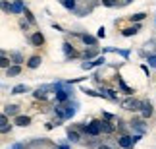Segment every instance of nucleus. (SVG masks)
I'll list each match as a JSON object with an SVG mask.
<instances>
[{
    "instance_id": "35",
    "label": "nucleus",
    "mask_w": 156,
    "mask_h": 149,
    "mask_svg": "<svg viewBox=\"0 0 156 149\" xmlns=\"http://www.w3.org/2000/svg\"><path fill=\"white\" fill-rule=\"evenodd\" d=\"M104 35H106V33H104V27H100V29H98V33H97V37L104 39Z\"/></svg>"
},
{
    "instance_id": "18",
    "label": "nucleus",
    "mask_w": 156,
    "mask_h": 149,
    "mask_svg": "<svg viewBox=\"0 0 156 149\" xmlns=\"http://www.w3.org/2000/svg\"><path fill=\"white\" fill-rule=\"evenodd\" d=\"M139 31H141V25L127 27V29H123V37H131V35H135V33H139Z\"/></svg>"
},
{
    "instance_id": "8",
    "label": "nucleus",
    "mask_w": 156,
    "mask_h": 149,
    "mask_svg": "<svg viewBox=\"0 0 156 149\" xmlns=\"http://www.w3.org/2000/svg\"><path fill=\"white\" fill-rule=\"evenodd\" d=\"M10 6H12V14H16V16L23 14V10H25V4H23V0H14Z\"/></svg>"
},
{
    "instance_id": "23",
    "label": "nucleus",
    "mask_w": 156,
    "mask_h": 149,
    "mask_svg": "<svg viewBox=\"0 0 156 149\" xmlns=\"http://www.w3.org/2000/svg\"><path fill=\"white\" fill-rule=\"evenodd\" d=\"M131 126H133L139 134H145V126H143V122L141 120H135V122H131Z\"/></svg>"
},
{
    "instance_id": "1",
    "label": "nucleus",
    "mask_w": 156,
    "mask_h": 149,
    "mask_svg": "<svg viewBox=\"0 0 156 149\" xmlns=\"http://www.w3.org/2000/svg\"><path fill=\"white\" fill-rule=\"evenodd\" d=\"M52 89H54V95H56V103H66V101H69L71 93H73L71 87H69V83H64V81L54 83Z\"/></svg>"
},
{
    "instance_id": "29",
    "label": "nucleus",
    "mask_w": 156,
    "mask_h": 149,
    "mask_svg": "<svg viewBox=\"0 0 156 149\" xmlns=\"http://www.w3.org/2000/svg\"><path fill=\"white\" fill-rule=\"evenodd\" d=\"M119 87H122V91H125V93H133V89H131V87H127V85H125V83H123V80H119Z\"/></svg>"
},
{
    "instance_id": "30",
    "label": "nucleus",
    "mask_w": 156,
    "mask_h": 149,
    "mask_svg": "<svg viewBox=\"0 0 156 149\" xmlns=\"http://www.w3.org/2000/svg\"><path fill=\"white\" fill-rule=\"evenodd\" d=\"M147 62H148V66H151V68H156V54H151Z\"/></svg>"
},
{
    "instance_id": "24",
    "label": "nucleus",
    "mask_w": 156,
    "mask_h": 149,
    "mask_svg": "<svg viewBox=\"0 0 156 149\" xmlns=\"http://www.w3.org/2000/svg\"><path fill=\"white\" fill-rule=\"evenodd\" d=\"M0 10L12 14V6H10V2H6V0H0Z\"/></svg>"
},
{
    "instance_id": "9",
    "label": "nucleus",
    "mask_w": 156,
    "mask_h": 149,
    "mask_svg": "<svg viewBox=\"0 0 156 149\" xmlns=\"http://www.w3.org/2000/svg\"><path fill=\"white\" fill-rule=\"evenodd\" d=\"M31 45L33 47H43L44 45V35L41 33V31H35L31 35Z\"/></svg>"
},
{
    "instance_id": "19",
    "label": "nucleus",
    "mask_w": 156,
    "mask_h": 149,
    "mask_svg": "<svg viewBox=\"0 0 156 149\" xmlns=\"http://www.w3.org/2000/svg\"><path fill=\"white\" fill-rule=\"evenodd\" d=\"M64 52H66V56H71V58H73V56H77V52L73 50V47H71L69 43H64Z\"/></svg>"
},
{
    "instance_id": "2",
    "label": "nucleus",
    "mask_w": 156,
    "mask_h": 149,
    "mask_svg": "<svg viewBox=\"0 0 156 149\" xmlns=\"http://www.w3.org/2000/svg\"><path fill=\"white\" fill-rule=\"evenodd\" d=\"M75 110H77V103H69V101H66V103H58L56 105V114L62 118V120L71 118L75 114Z\"/></svg>"
},
{
    "instance_id": "25",
    "label": "nucleus",
    "mask_w": 156,
    "mask_h": 149,
    "mask_svg": "<svg viewBox=\"0 0 156 149\" xmlns=\"http://www.w3.org/2000/svg\"><path fill=\"white\" fill-rule=\"evenodd\" d=\"M145 17H147V14H143V12H139V14H133V16L129 17V20H131V21H143Z\"/></svg>"
},
{
    "instance_id": "13",
    "label": "nucleus",
    "mask_w": 156,
    "mask_h": 149,
    "mask_svg": "<svg viewBox=\"0 0 156 149\" xmlns=\"http://www.w3.org/2000/svg\"><path fill=\"white\" fill-rule=\"evenodd\" d=\"M79 39H81V41H83V43H85V45H89V47H94V45H97V39H94L93 35L81 33V35H79Z\"/></svg>"
},
{
    "instance_id": "15",
    "label": "nucleus",
    "mask_w": 156,
    "mask_h": 149,
    "mask_svg": "<svg viewBox=\"0 0 156 149\" xmlns=\"http://www.w3.org/2000/svg\"><path fill=\"white\" fill-rule=\"evenodd\" d=\"M141 112H143V118H151L152 116V105L151 103H143L141 105Z\"/></svg>"
},
{
    "instance_id": "17",
    "label": "nucleus",
    "mask_w": 156,
    "mask_h": 149,
    "mask_svg": "<svg viewBox=\"0 0 156 149\" xmlns=\"http://www.w3.org/2000/svg\"><path fill=\"white\" fill-rule=\"evenodd\" d=\"M8 58H10V62H12V64H20V66H21V62H23L21 52H12V54H10Z\"/></svg>"
},
{
    "instance_id": "38",
    "label": "nucleus",
    "mask_w": 156,
    "mask_h": 149,
    "mask_svg": "<svg viewBox=\"0 0 156 149\" xmlns=\"http://www.w3.org/2000/svg\"><path fill=\"white\" fill-rule=\"evenodd\" d=\"M125 2H131V0H125Z\"/></svg>"
},
{
    "instance_id": "7",
    "label": "nucleus",
    "mask_w": 156,
    "mask_h": 149,
    "mask_svg": "<svg viewBox=\"0 0 156 149\" xmlns=\"http://www.w3.org/2000/svg\"><path fill=\"white\" fill-rule=\"evenodd\" d=\"M118 143H119V147H123V149H131L135 145V141H133V136H122V138L118 140Z\"/></svg>"
},
{
    "instance_id": "34",
    "label": "nucleus",
    "mask_w": 156,
    "mask_h": 149,
    "mask_svg": "<svg viewBox=\"0 0 156 149\" xmlns=\"http://www.w3.org/2000/svg\"><path fill=\"white\" fill-rule=\"evenodd\" d=\"M94 56V50H85V58L89 60V58H93Z\"/></svg>"
},
{
    "instance_id": "3",
    "label": "nucleus",
    "mask_w": 156,
    "mask_h": 149,
    "mask_svg": "<svg viewBox=\"0 0 156 149\" xmlns=\"http://www.w3.org/2000/svg\"><path fill=\"white\" fill-rule=\"evenodd\" d=\"M81 130L85 134H89V136H93V138H97V136L100 134V128H98V124H97V120H93V122H89V124H85V126H81Z\"/></svg>"
},
{
    "instance_id": "21",
    "label": "nucleus",
    "mask_w": 156,
    "mask_h": 149,
    "mask_svg": "<svg viewBox=\"0 0 156 149\" xmlns=\"http://www.w3.org/2000/svg\"><path fill=\"white\" fill-rule=\"evenodd\" d=\"M10 58L8 56H6V54H0V68H2V70H6V68H8L10 66Z\"/></svg>"
},
{
    "instance_id": "22",
    "label": "nucleus",
    "mask_w": 156,
    "mask_h": 149,
    "mask_svg": "<svg viewBox=\"0 0 156 149\" xmlns=\"http://www.w3.org/2000/svg\"><path fill=\"white\" fill-rule=\"evenodd\" d=\"M66 10H75V0H60Z\"/></svg>"
},
{
    "instance_id": "10",
    "label": "nucleus",
    "mask_w": 156,
    "mask_h": 149,
    "mask_svg": "<svg viewBox=\"0 0 156 149\" xmlns=\"http://www.w3.org/2000/svg\"><path fill=\"white\" fill-rule=\"evenodd\" d=\"M14 124H16V126L25 128V126H29V124H31V118L25 116V114H17V116L14 118Z\"/></svg>"
},
{
    "instance_id": "16",
    "label": "nucleus",
    "mask_w": 156,
    "mask_h": 149,
    "mask_svg": "<svg viewBox=\"0 0 156 149\" xmlns=\"http://www.w3.org/2000/svg\"><path fill=\"white\" fill-rule=\"evenodd\" d=\"M27 91H29V87L25 83H20V85L12 87V95H21V93H27Z\"/></svg>"
},
{
    "instance_id": "20",
    "label": "nucleus",
    "mask_w": 156,
    "mask_h": 149,
    "mask_svg": "<svg viewBox=\"0 0 156 149\" xmlns=\"http://www.w3.org/2000/svg\"><path fill=\"white\" fill-rule=\"evenodd\" d=\"M68 138L71 140V141H79L81 140V136H79V132H77V130H68Z\"/></svg>"
},
{
    "instance_id": "32",
    "label": "nucleus",
    "mask_w": 156,
    "mask_h": 149,
    "mask_svg": "<svg viewBox=\"0 0 156 149\" xmlns=\"http://www.w3.org/2000/svg\"><path fill=\"white\" fill-rule=\"evenodd\" d=\"M10 130H12V124L8 122V124H6V126H2V128H0V134H8Z\"/></svg>"
},
{
    "instance_id": "37",
    "label": "nucleus",
    "mask_w": 156,
    "mask_h": 149,
    "mask_svg": "<svg viewBox=\"0 0 156 149\" xmlns=\"http://www.w3.org/2000/svg\"><path fill=\"white\" fill-rule=\"evenodd\" d=\"M98 149H112V147H108V145H100Z\"/></svg>"
},
{
    "instance_id": "5",
    "label": "nucleus",
    "mask_w": 156,
    "mask_h": 149,
    "mask_svg": "<svg viewBox=\"0 0 156 149\" xmlns=\"http://www.w3.org/2000/svg\"><path fill=\"white\" fill-rule=\"evenodd\" d=\"M97 124H98L100 132H104V134H112L114 130H116V128H114V124L110 120H106V118H104V120H97Z\"/></svg>"
},
{
    "instance_id": "33",
    "label": "nucleus",
    "mask_w": 156,
    "mask_h": 149,
    "mask_svg": "<svg viewBox=\"0 0 156 149\" xmlns=\"http://www.w3.org/2000/svg\"><path fill=\"white\" fill-rule=\"evenodd\" d=\"M20 27H21V29H27V27H29V21H25V20H20Z\"/></svg>"
},
{
    "instance_id": "4",
    "label": "nucleus",
    "mask_w": 156,
    "mask_h": 149,
    "mask_svg": "<svg viewBox=\"0 0 156 149\" xmlns=\"http://www.w3.org/2000/svg\"><path fill=\"white\" fill-rule=\"evenodd\" d=\"M50 89H52V85H43V87H39V89H35V91H33V97L35 99H41V101H46Z\"/></svg>"
},
{
    "instance_id": "36",
    "label": "nucleus",
    "mask_w": 156,
    "mask_h": 149,
    "mask_svg": "<svg viewBox=\"0 0 156 149\" xmlns=\"http://www.w3.org/2000/svg\"><path fill=\"white\" fill-rule=\"evenodd\" d=\"M56 149H69V145H68V143H62V145H58Z\"/></svg>"
},
{
    "instance_id": "12",
    "label": "nucleus",
    "mask_w": 156,
    "mask_h": 149,
    "mask_svg": "<svg viewBox=\"0 0 156 149\" xmlns=\"http://www.w3.org/2000/svg\"><path fill=\"white\" fill-rule=\"evenodd\" d=\"M4 114L6 116H17L20 114V106L17 105H6L4 106Z\"/></svg>"
},
{
    "instance_id": "26",
    "label": "nucleus",
    "mask_w": 156,
    "mask_h": 149,
    "mask_svg": "<svg viewBox=\"0 0 156 149\" xmlns=\"http://www.w3.org/2000/svg\"><path fill=\"white\" fill-rule=\"evenodd\" d=\"M104 62H106V60H104V56H98V58H94L91 64H93V68H94V66H102Z\"/></svg>"
},
{
    "instance_id": "11",
    "label": "nucleus",
    "mask_w": 156,
    "mask_h": 149,
    "mask_svg": "<svg viewBox=\"0 0 156 149\" xmlns=\"http://www.w3.org/2000/svg\"><path fill=\"white\" fill-rule=\"evenodd\" d=\"M20 74H21V66H20V64H10V66L6 68V76H8V77H16Z\"/></svg>"
},
{
    "instance_id": "27",
    "label": "nucleus",
    "mask_w": 156,
    "mask_h": 149,
    "mask_svg": "<svg viewBox=\"0 0 156 149\" xmlns=\"http://www.w3.org/2000/svg\"><path fill=\"white\" fill-rule=\"evenodd\" d=\"M102 6H106V8H114V6H118V0H102Z\"/></svg>"
},
{
    "instance_id": "31",
    "label": "nucleus",
    "mask_w": 156,
    "mask_h": 149,
    "mask_svg": "<svg viewBox=\"0 0 156 149\" xmlns=\"http://www.w3.org/2000/svg\"><path fill=\"white\" fill-rule=\"evenodd\" d=\"M6 124H8V116H6L4 112H2V114H0V128L6 126Z\"/></svg>"
},
{
    "instance_id": "14",
    "label": "nucleus",
    "mask_w": 156,
    "mask_h": 149,
    "mask_svg": "<svg viewBox=\"0 0 156 149\" xmlns=\"http://www.w3.org/2000/svg\"><path fill=\"white\" fill-rule=\"evenodd\" d=\"M41 62H43V58H41V56H31V58L27 60V68L35 70V68H39V66H41Z\"/></svg>"
},
{
    "instance_id": "28",
    "label": "nucleus",
    "mask_w": 156,
    "mask_h": 149,
    "mask_svg": "<svg viewBox=\"0 0 156 149\" xmlns=\"http://www.w3.org/2000/svg\"><path fill=\"white\" fill-rule=\"evenodd\" d=\"M23 14H25V17H27V21H29V23H35V16H33V14H31V12H29L27 8L23 10Z\"/></svg>"
},
{
    "instance_id": "6",
    "label": "nucleus",
    "mask_w": 156,
    "mask_h": 149,
    "mask_svg": "<svg viewBox=\"0 0 156 149\" xmlns=\"http://www.w3.org/2000/svg\"><path fill=\"white\" fill-rule=\"evenodd\" d=\"M141 105H143L141 101H135V99H127V101H123V103H122V106H123L125 110H139Z\"/></svg>"
}]
</instances>
